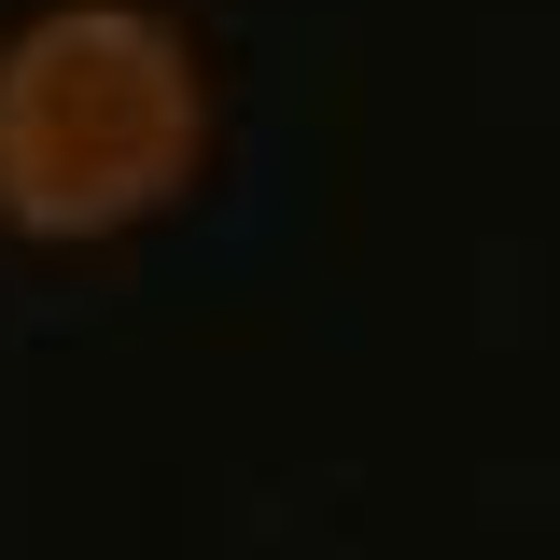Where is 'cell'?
Returning a JSON list of instances; mask_svg holds the SVG:
<instances>
[{
  "label": "cell",
  "instance_id": "obj_1",
  "mask_svg": "<svg viewBox=\"0 0 560 560\" xmlns=\"http://www.w3.org/2000/svg\"><path fill=\"white\" fill-rule=\"evenodd\" d=\"M210 168V70L154 0H43L0 28V224L84 253L183 210Z\"/></svg>",
  "mask_w": 560,
  "mask_h": 560
}]
</instances>
